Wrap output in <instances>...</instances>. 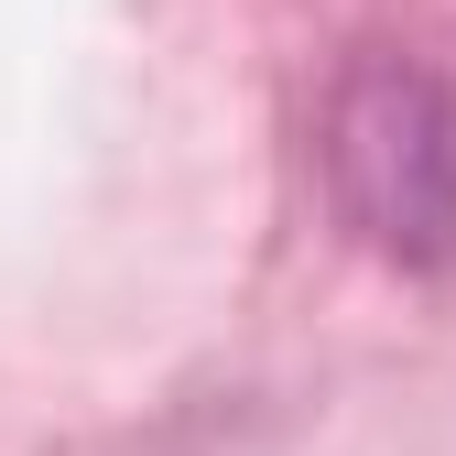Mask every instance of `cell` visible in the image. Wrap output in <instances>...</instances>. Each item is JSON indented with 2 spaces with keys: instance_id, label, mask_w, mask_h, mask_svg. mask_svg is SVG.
<instances>
[{
  "instance_id": "6da1fadb",
  "label": "cell",
  "mask_w": 456,
  "mask_h": 456,
  "mask_svg": "<svg viewBox=\"0 0 456 456\" xmlns=\"http://www.w3.org/2000/svg\"><path fill=\"white\" fill-rule=\"evenodd\" d=\"M326 196L380 261L456 272V87L413 54H359L326 98Z\"/></svg>"
}]
</instances>
